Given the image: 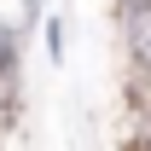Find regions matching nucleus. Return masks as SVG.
I'll return each mask as SVG.
<instances>
[{
    "mask_svg": "<svg viewBox=\"0 0 151 151\" xmlns=\"http://www.w3.org/2000/svg\"><path fill=\"white\" fill-rule=\"evenodd\" d=\"M41 41H47V58L64 64V18H41Z\"/></svg>",
    "mask_w": 151,
    "mask_h": 151,
    "instance_id": "nucleus-1",
    "label": "nucleus"
},
{
    "mask_svg": "<svg viewBox=\"0 0 151 151\" xmlns=\"http://www.w3.org/2000/svg\"><path fill=\"white\" fill-rule=\"evenodd\" d=\"M41 18H47V0H23V12H18V35L41 29Z\"/></svg>",
    "mask_w": 151,
    "mask_h": 151,
    "instance_id": "nucleus-2",
    "label": "nucleus"
},
{
    "mask_svg": "<svg viewBox=\"0 0 151 151\" xmlns=\"http://www.w3.org/2000/svg\"><path fill=\"white\" fill-rule=\"evenodd\" d=\"M111 6H116V0H111Z\"/></svg>",
    "mask_w": 151,
    "mask_h": 151,
    "instance_id": "nucleus-3",
    "label": "nucleus"
}]
</instances>
